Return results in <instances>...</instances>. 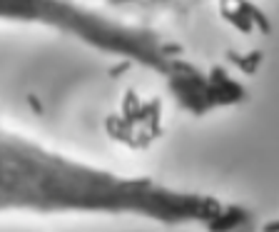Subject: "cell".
I'll return each mask as SVG.
<instances>
[{"label":"cell","mask_w":279,"mask_h":232,"mask_svg":"<svg viewBox=\"0 0 279 232\" xmlns=\"http://www.w3.org/2000/svg\"><path fill=\"white\" fill-rule=\"evenodd\" d=\"M130 215L165 225H214L232 212L214 197L117 175L0 128V212Z\"/></svg>","instance_id":"cell-1"}]
</instances>
